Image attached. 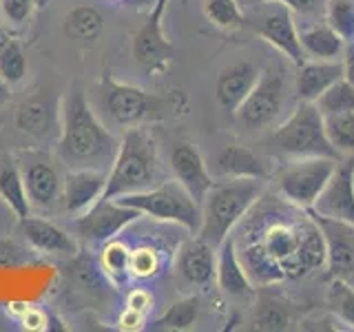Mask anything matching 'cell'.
<instances>
[{
  "label": "cell",
  "mask_w": 354,
  "mask_h": 332,
  "mask_svg": "<svg viewBox=\"0 0 354 332\" xmlns=\"http://www.w3.org/2000/svg\"><path fill=\"white\" fill-rule=\"evenodd\" d=\"M254 221L243 228V243H237L241 264L250 279L274 284L299 279L326 266V243L313 215L266 217V210L252 215Z\"/></svg>",
  "instance_id": "6da1fadb"
},
{
  "label": "cell",
  "mask_w": 354,
  "mask_h": 332,
  "mask_svg": "<svg viewBox=\"0 0 354 332\" xmlns=\"http://www.w3.org/2000/svg\"><path fill=\"white\" fill-rule=\"evenodd\" d=\"M120 140L111 133L93 107L88 104L82 84L73 82L60 104L58 155L71 169L109 171L115 160Z\"/></svg>",
  "instance_id": "7a4b0ae2"
},
{
  "label": "cell",
  "mask_w": 354,
  "mask_h": 332,
  "mask_svg": "<svg viewBox=\"0 0 354 332\" xmlns=\"http://www.w3.org/2000/svg\"><path fill=\"white\" fill-rule=\"evenodd\" d=\"M100 98L109 118L124 129L144 127L151 122L180 120L191 111V102L184 91L153 93L136 84L118 82L109 73L100 80Z\"/></svg>",
  "instance_id": "3957f363"
},
{
  "label": "cell",
  "mask_w": 354,
  "mask_h": 332,
  "mask_svg": "<svg viewBox=\"0 0 354 332\" xmlns=\"http://www.w3.org/2000/svg\"><path fill=\"white\" fill-rule=\"evenodd\" d=\"M160 184V151L149 129L131 127L120 138L115 160L109 169L104 199L140 193Z\"/></svg>",
  "instance_id": "277c9868"
},
{
  "label": "cell",
  "mask_w": 354,
  "mask_h": 332,
  "mask_svg": "<svg viewBox=\"0 0 354 332\" xmlns=\"http://www.w3.org/2000/svg\"><path fill=\"white\" fill-rule=\"evenodd\" d=\"M263 182L252 177H224L221 182H215L202 202V226L195 235L206 239L213 248H219V243L263 195Z\"/></svg>",
  "instance_id": "5b68a950"
},
{
  "label": "cell",
  "mask_w": 354,
  "mask_h": 332,
  "mask_svg": "<svg viewBox=\"0 0 354 332\" xmlns=\"http://www.w3.org/2000/svg\"><path fill=\"white\" fill-rule=\"evenodd\" d=\"M272 147L290 158H335L341 153L332 147L326 133V122L315 102H299L279 129L272 133Z\"/></svg>",
  "instance_id": "8992f818"
},
{
  "label": "cell",
  "mask_w": 354,
  "mask_h": 332,
  "mask_svg": "<svg viewBox=\"0 0 354 332\" xmlns=\"http://www.w3.org/2000/svg\"><path fill=\"white\" fill-rule=\"evenodd\" d=\"M115 202L136 208L142 215L158 221H175L191 232H197L202 226V204L177 180H166L147 191L115 197Z\"/></svg>",
  "instance_id": "52a82bcc"
},
{
  "label": "cell",
  "mask_w": 354,
  "mask_h": 332,
  "mask_svg": "<svg viewBox=\"0 0 354 332\" xmlns=\"http://www.w3.org/2000/svg\"><path fill=\"white\" fill-rule=\"evenodd\" d=\"M337 164L335 158H297L277 177V191L288 204L304 210L313 208L335 175Z\"/></svg>",
  "instance_id": "ba28073f"
},
{
  "label": "cell",
  "mask_w": 354,
  "mask_h": 332,
  "mask_svg": "<svg viewBox=\"0 0 354 332\" xmlns=\"http://www.w3.org/2000/svg\"><path fill=\"white\" fill-rule=\"evenodd\" d=\"M246 25L268 44L283 53L297 66L306 60L301 42H299V27L295 22V11L279 0H257V7L246 16Z\"/></svg>",
  "instance_id": "9c48e42d"
},
{
  "label": "cell",
  "mask_w": 354,
  "mask_h": 332,
  "mask_svg": "<svg viewBox=\"0 0 354 332\" xmlns=\"http://www.w3.org/2000/svg\"><path fill=\"white\" fill-rule=\"evenodd\" d=\"M286 104V80L279 71H261L257 84L235 111L237 127L246 133L268 129Z\"/></svg>",
  "instance_id": "30bf717a"
},
{
  "label": "cell",
  "mask_w": 354,
  "mask_h": 332,
  "mask_svg": "<svg viewBox=\"0 0 354 332\" xmlns=\"http://www.w3.org/2000/svg\"><path fill=\"white\" fill-rule=\"evenodd\" d=\"M166 5H169V0H155L147 20L142 22L136 38H133V58L149 77L166 73L175 60V49L164 33Z\"/></svg>",
  "instance_id": "8fae6325"
},
{
  "label": "cell",
  "mask_w": 354,
  "mask_h": 332,
  "mask_svg": "<svg viewBox=\"0 0 354 332\" xmlns=\"http://www.w3.org/2000/svg\"><path fill=\"white\" fill-rule=\"evenodd\" d=\"M18 166L25 182V191L29 197L31 210H51L62 202V180L58 166L47 153L25 151L18 155Z\"/></svg>",
  "instance_id": "7c38bea8"
},
{
  "label": "cell",
  "mask_w": 354,
  "mask_h": 332,
  "mask_svg": "<svg viewBox=\"0 0 354 332\" xmlns=\"http://www.w3.org/2000/svg\"><path fill=\"white\" fill-rule=\"evenodd\" d=\"M142 217L140 210L124 206L115 199H97L86 213L73 217V232L88 243H106L118 237L129 224Z\"/></svg>",
  "instance_id": "4fadbf2b"
},
{
  "label": "cell",
  "mask_w": 354,
  "mask_h": 332,
  "mask_svg": "<svg viewBox=\"0 0 354 332\" xmlns=\"http://www.w3.org/2000/svg\"><path fill=\"white\" fill-rule=\"evenodd\" d=\"M308 213L317 221L321 237H324L326 268H328L330 279L348 282L354 275V224H348V221H343V219L319 215L313 208H308Z\"/></svg>",
  "instance_id": "5bb4252c"
},
{
  "label": "cell",
  "mask_w": 354,
  "mask_h": 332,
  "mask_svg": "<svg viewBox=\"0 0 354 332\" xmlns=\"http://www.w3.org/2000/svg\"><path fill=\"white\" fill-rule=\"evenodd\" d=\"M315 213L354 224V153L337 164L335 175L313 206Z\"/></svg>",
  "instance_id": "9a60e30c"
},
{
  "label": "cell",
  "mask_w": 354,
  "mask_h": 332,
  "mask_svg": "<svg viewBox=\"0 0 354 332\" xmlns=\"http://www.w3.org/2000/svg\"><path fill=\"white\" fill-rule=\"evenodd\" d=\"M109 171L69 169L62 180V206L71 217L86 213L97 199L104 197Z\"/></svg>",
  "instance_id": "2e32d148"
},
{
  "label": "cell",
  "mask_w": 354,
  "mask_h": 332,
  "mask_svg": "<svg viewBox=\"0 0 354 332\" xmlns=\"http://www.w3.org/2000/svg\"><path fill=\"white\" fill-rule=\"evenodd\" d=\"M18 230L29 246L42 255H58V257H75L77 255V239L71 232L36 213L18 219Z\"/></svg>",
  "instance_id": "e0dca14e"
},
{
  "label": "cell",
  "mask_w": 354,
  "mask_h": 332,
  "mask_svg": "<svg viewBox=\"0 0 354 332\" xmlns=\"http://www.w3.org/2000/svg\"><path fill=\"white\" fill-rule=\"evenodd\" d=\"M16 129L33 140H47L60 133V107L49 93H31L16 109Z\"/></svg>",
  "instance_id": "ac0fdd59"
},
{
  "label": "cell",
  "mask_w": 354,
  "mask_h": 332,
  "mask_svg": "<svg viewBox=\"0 0 354 332\" xmlns=\"http://www.w3.org/2000/svg\"><path fill=\"white\" fill-rule=\"evenodd\" d=\"M171 169L175 180L191 193L199 204L204 202L206 193L213 188L215 180L210 175L204 155L193 142H177L171 151Z\"/></svg>",
  "instance_id": "d6986e66"
},
{
  "label": "cell",
  "mask_w": 354,
  "mask_h": 332,
  "mask_svg": "<svg viewBox=\"0 0 354 332\" xmlns=\"http://www.w3.org/2000/svg\"><path fill=\"white\" fill-rule=\"evenodd\" d=\"M259 66L254 62H235L221 69L215 82V98L226 113L235 116V111L248 98L252 86L259 80Z\"/></svg>",
  "instance_id": "ffe728a7"
},
{
  "label": "cell",
  "mask_w": 354,
  "mask_h": 332,
  "mask_svg": "<svg viewBox=\"0 0 354 332\" xmlns=\"http://www.w3.org/2000/svg\"><path fill=\"white\" fill-rule=\"evenodd\" d=\"M217 248L199 235L186 239L177 250V273L191 286H206L215 279Z\"/></svg>",
  "instance_id": "44dd1931"
},
{
  "label": "cell",
  "mask_w": 354,
  "mask_h": 332,
  "mask_svg": "<svg viewBox=\"0 0 354 332\" xmlns=\"http://www.w3.org/2000/svg\"><path fill=\"white\" fill-rule=\"evenodd\" d=\"M215 279L221 288V293L228 295L230 299H248L252 297L254 288L252 279L246 273V266L241 264L235 237L228 235L217 248V270Z\"/></svg>",
  "instance_id": "7402d4cb"
},
{
  "label": "cell",
  "mask_w": 354,
  "mask_h": 332,
  "mask_svg": "<svg viewBox=\"0 0 354 332\" xmlns=\"http://www.w3.org/2000/svg\"><path fill=\"white\" fill-rule=\"evenodd\" d=\"M343 77L341 60H304L297 69V98L299 102H315V100Z\"/></svg>",
  "instance_id": "603a6c76"
},
{
  "label": "cell",
  "mask_w": 354,
  "mask_h": 332,
  "mask_svg": "<svg viewBox=\"0 0 354 332\" xmlns=\"http://www.w3.org/2000/svg\"><path fill=\"white\" fill-rule=\"evenodd\" d=\"M215 171L221 177H252V180H268V162L257 153L241 144H226L215 158Z\"/></svg>",
  "instance_id": "cb8c5ba5"
},
{
  "label": "cell",
  "mask_w": 354,
  "mask_h": 332,
  "mask_svg": "<svg viewBox=\"0 0 354 332\" xmlns=\"http://www.w3.org/2000/svg\"><path fill=\"white\" fill-rule=\"evenodd\" d=\"M299 42L306 60H339L346 49V40L328 22H315L299 29Z\"/></svg>",
  "instance_id": "d4e9b609"
},
{
  "label": "cell",
  "mask_w": 354,
  "mask_h": 332,
  "mask_svg": "<svg viewBox=\"0 0 354 332\" xmlns=\"http://www.w3.org/2000/svg\"><path fill=\"white\" fill-rule=\"evenodd\" d=\"M0 199L9 206L16 219H22L33 213L25 191V182H22L20 166L14 155H3L0 158Z\"/></svg>",
  "instance_id": "484cf974"
},
{
  "label": "cell",
  "mask_w": 354,
  "mask_h": 332,
  "mask_svg": "<svg viewBox=\"0 0 354 332\" xmlns=\"http://www.w3.org/2000/svg\"><path fill=\"white\" fill-rule=\"evenodd\" d=\"M292 324V310L283 299L274 295H261L254 304V313L250 319V330L261 332H283L290 330Z\"/></svg>",
  "instance_id": "4316f807"
},
{
  "label": "cell",
  "mask_w": 354,
  "mask_h": 332,
  "mask_svg": "<svg viewBox=\"0 0 354 332\" xmlns=\"http://www.w3.org/2000/svg\"><path fill=\"white\" fill-rule=\"evenodd\" d=\"M102 29H104V18L91 5L73 7L69 14L64 16V22H62L64 36L82 44L95 42L100 38V33H102Z\"/></svg>",
  "instance_id": "83f0119b"
},
{
  "label": "cell",
  "mask_w": 354,
  "mask_h": 332,
  "mask_svg": "<svg viewBox=\"0 0 354 332\" xmlns=\"http://www.w3.org/2000/svg\"><path fill=\"white\" fill-rule=\"evenodd\" d=\"M129 264H131V248L118 237L109 239L102 246V250H100V268H102L111 286L120 288L122 284L129 282L131 277Z\"/></svg>",
  "instance_id": "f1b7e54d"
},
{
  "label": "cell",
  "mask_w": 354,
  "mask_h": 332,
  "mask_svg": "<svg viewBox=\"0 0 354 332\" xmlns=\"http://www.w3.org/2000/svg\"><path fill=\"white\" fill-rule=\"evenodd\" d=\"M204 16L221 31H239L246 27V14L237 0H204Z\"/></svg>",
  "instance_id": "f546056e"
},
{
  "label": "cell",
  "mask_w": 354,
  "mask_h": 332,
  "mask_svg": "<svg viewBox=\"0 0 354 332\" xmlns=\"http://www.w3.org/2000/svg\"><path fill=\"white\" fill-rule=\"evenodd\" d=\"M199 319V299L197 297H184L180 302L169 306V310L158 319L155 330H191Z\"/></svg>",
  "instance_id": "4dcf8cb0"
},
{
  "label": "cell",
  "mask_w": 354,
  "mask_h": 332,
  "mask_svg": "<svg viewBox=\"0 0 354 332\" xmlns=\"http://www.w3.org/2000/svg\"><path fill=\"white\" fill-rule=\"evenodd\" d=\"M315 107L321 111L324 118L354 111V86L346 80V77H341L339 82L326 89V91L315 100Z\"/></svg>",
  "instance_id": "1f68e13d"
},
{
  "label": "cell",
  "mask_w": 354,
  "mask_h": 332,
  "mask_svg": "<svg viewBox=\"0 0 354 332\" xmlns=\"http://www.w3.org/2000/svg\"><path fill=\"white\" fill-rule=\"evenodd\" d=\"M324 20L346 42L354 40V0H326Z\"/></svg>",
  "instance_id": "d6a6232c"
},
{
  "label": "cell",
  "mask_w": 354,
  "mask_h": 332,
  "mask_svg": "<svg viewBox=\"0 0 354 332\" xmlns=\"http://www.w3.org/2000/svg\"><path fill=\"white\" fill-rule=\"evenodd\" d=\"M0 75H3L11 86L20 84L27 75L25 51H22L20 42L14 38L7 40L3 47H0Z\"/></svg>",
  "instance_id": "836d02e7"
},
{
  "label": "cell",
  "mask_w": 354,
  "mask_h": 332,
  "mask_svg": "<svg viewBox=\"0 0 354 332\" xmlns=\"http://www.w3.org/2000/svg\"><path fill=\"white\" fill-rule=\"evenodd\" d=\"M324 122L332 147L346 155L354 153V111L339 116H328L324 118Z\"/></svg>",
  "instance_id": "e575fe53"
},
{
  "label": "cell",
  "mask_w": 354,
  "mask_h": 332,
  "mask_svg": "<svg viewBox=\"0 0 354 332\" xmlns=\"http://www.w3.org/2000/svg\"><path fill=\"white\" fill-rule=\"evenodd\" d=\"M328 308L335 319L354 328V288L346 279H332L328 288Z\"/></svg>",
  "instance_id": "d590c367"
},
{
  "label": "cell",
  "mask_w": 354,
  "mask_h": 332,
  "mask_svg": "<svg viewBox=\"0 0 354 332\" xmlns=\"http://www.w3.org/2000/svg\"><path fill=\"white\" fill-rule=\"evenodd\" d=\"M7 310H9L11 315H14L16 321H20V326L25 328V330H31V332L49 330V321L51 319L38 306H29L25 302H11V304H7Z\"/></svg>",
  "instance_id": "8d00e7d4"
},
{
  "label": "cell",
  "mask_w": 354,
  "mask_h": 332,
  "mask_svg": "<svg viewBox=\"0 0 354 332\" xmlns=\"http://www.w3.org/2000/svg\"><path fill=\"white\" fill-rule=\"evenodd\" d=\"M129 270L133 279H151L160 273V255L158 250H153L149 246H140L136 250H131V264Z\"/></svg>",
  "instance_id": "74e56055"
},
{
  "label": "cell",
  "mask_w": 354,
  "mask_h": 332,
  "mask_svg": "<svg viewBox=\"0 0 354 332\" xmlns=\"http://www.w3.org/2000/svg\"><path fill=\"white\" fill-rule=\"evenodd\" d=\"M36 0H0V18L11 27H22L33 16Z\"/></svg>",
  "instance_id": "f35d334b"
},
{
  "label": "cell",
  "mask_w": 354,
  "mask_h": 332,
  "mask_svg": "<svg viewBox=\"0 0 354 332\" xmlns=\"http://www.w3.org/2000/svg\"><path fill=\"white\" fill-rule=\"evenodd\" d=\"M118 328L124 332H138L147 328V313H140L136 308H124L118 317Z\"/></svg>",
  "instance_id": "ab89813d"
},
{
  "label": "cell",
  "mask_w": 354,
  "mask_h": 332,
  "mask_svg": "<svg viewBox=\"0 0 354 332\" xmlns=\"http://www.w3.org/2000/svg\"><path fill=\"white\" fill-rule=\"evenodd\" d=\"M127 306L129 308H136L140 313H151L153 308V295L147 290V288H136V290H131L129 297H127Z\"/></svg>",
  "instance_id": "60d3db41"
},
{
  "label": "cell",
  "mask_w": 354,
  "mask_h": 332,
  "mask_svg": "<svg viewBox=\"0 0 354 332\" xmlns=\"http://www.w3.org/2000/svg\"><path fill=\"white\" fill-rule=\"evenodd\" d=\"M22 252L20 248L11 246L7 241H0V268H9V266H16L22 261Z\"/></svg>",
  "instance_id": "b9f144b4"
},
{
  "label": "cell",
  "mask_w": 354,
  "mask_h": 332,
  "mask_svg": "<svg viewBox=\"0 0 354 332\" xmlns=\"http://www.w3.org/2000/svg\"><path fill=\"white\" fill-rule=\"evenodd\" d=\"M286 7H290L295 14H313L321 5H326V0H279Z\"/></svg>",
  "instance_id": "7bdbcfd3"
},
{
  "label": "cell",
  "mask_w": 354,
  "mask_h": 332,
  "mask_svg": "<svg viewBox=\"0 0 354 332\" xmlns=\"http://www.w3.org/2000/svg\"><path fill=\"white\" fill-rule=\"evenodd\" d=\"M343 77L354 86V40L346 42V49H343Z\"/></svg>",
  "instance_id": "ee69618b"
},
{
  "label": "cell",
  "mask_w": 354,
  "mask_h": 332,
  "mask_svg": "<svg viewBox=\"0 0 354 332\" xmlns=\"http://www.w3.org/2000/svg\"><path fill=\"white\" fill-rule=\"evenodd\" d=\"M9 100H11V84L5 80L3 75H0V109H3Z\"/></svg>",
  "instance_id": "f6af8a7d"
},
{
  "label": "cell",
  "mask_w": 354,
  "mask_h": 332,
  "mask_svg": "<svg viewBox=\"0 0 354 332\" xmlns=\"http://www.w3.org/2000/svg\"><path fill=\"white\" fill-rule=\"evenodd\" d=\"M5 215H14V213H11L9 206L3 202V199H0V228H5V226H7V221H9V217H5ZM14 217H16V215H14Z\"/></svg>",
  "instance_id": "bcb514c9"
},
{
  "label": "cell",
  "mask_w": 354,
  "mask_h": 332,
  "mask_svg": "<svg viewBox=\"0 0 354 332\" xmlns=\"http://www.w3.org/2000/svg\"><path fill=\"white\" fill-rule=\"evenodd\" d=\"M7 40H11V36H9V33L3 29V25H0V47H3V44H5Z\"/></svg>",
  "instance_id": "7dc6e473"
},
{
  "label": "cell",
  "mask_w": 354,
  "mask_h": 332,
  "mask_svg": "<svg viewBox=\"0 0 354 332\" xmlns=\"http://www.w3.org/2000/svg\"><path fill=\"white\" fill-rule=\"evenodd\" d=\"M0 330H7V319L3 313H0Z\"/></svg>",
  "instance_id": "c3c4849f"
}]
</instances>
